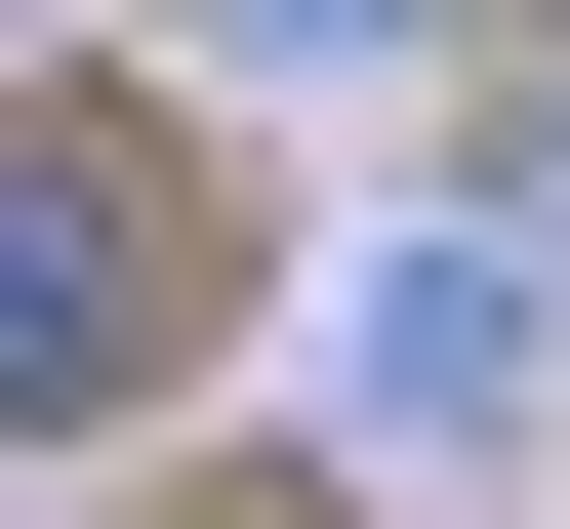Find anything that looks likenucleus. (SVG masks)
I'll return each mask as SVG.
<instances>
[{
	"instance_id": "f257e3e1",
	"label": "nucleus",
	"mask_w": 570,
	"mask_h": 529,
	"mask_svg": "<svg viewBox=\"0 0 570 529\" xmlns=\"http://www.w3.org/2000/svg\"><path fill=\"white\" fill-rule=\"evenodd\" d=\"M530 366H570L530 245H367V285H326V408H367V448H530Z\"/></svg>"
},
{
	"instance_id": "f03ea898",
	"label": "nucleus",
	"mask_w": 570,
	"mask_h": 529,
	"mask_svg": "<svg viewBox=\"0 0 570 529\" xmlns=\"http://www.w3.org/2000/svg\"><path fill=\"white\" fill-rule=\"evenodd\" d=\"M122 285H164V164L41 123V164H0V408H122Z\"/></svg>"
},
{
	"instance_id": "7ed1b4c3",
	"label": "nucleus",
	"mask_w": 570,
	"mask_h": 529,
	"mask_svg": "<svg viewBox=\"0 0 570 529\" xmlns=\"http://www.w3.org/2000/svg\"><path fill=\"white\" fill-rule=\"evenodd\" d=\"M204 82H367V41H449V0H164Z\"/></svg>"
}]
</instances>
